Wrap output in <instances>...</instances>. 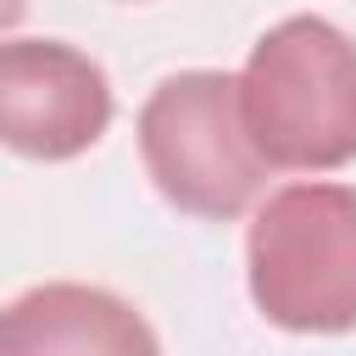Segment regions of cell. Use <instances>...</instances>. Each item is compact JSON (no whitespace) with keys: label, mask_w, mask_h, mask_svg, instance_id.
<instances>
[{"label":"cell","mask_w":356,"mask_h":356,"mask_svg":"<svg viewBox=\"0 0 356 356\" xmlns=\"http://www.w3.org/2000/svg\"><path fill=\"white\" fill-rule=\"evenodd\" d=\"M22 11H28V0H0V28H11Z\"/></svg>","instance_id":"8992f818"},{"label":"cell","mask_w":356,"mask_h":356,"mask_svg":"<svg viewBox=\"0 0 356 356\" xmlns=\"http://www.w3.org/2000/svg\"><path fill=\"white\" fill-rule=\"evenodd\" d=\"M239 117L267 167L328 172L356 161V44L328 17H284L250 44Z\"/></svg>","instance_id":"6da1fadb"},{"label":"cell","mask_w":356,"mask_h":356,"mask_svg":"<svg viewBox=\"0 0 356 356\" xmlns=\"http://www.w3.org/2000/svg\"><path fill=\"white\" fill-rule=\"evenodd\" d=\"M250 300L273 328H356V189L289 184L267 195L245 239Z\"/></svg>","instance_id":"7a4b0ae2"},{"label":"cell","mask_w":356,"mask_h":356,"mask_svg":"<svg viewBox=\"0 0 356 356\" xmlns=\"http://www.w3.org/2000/svg\"><path fill=\"white\" fill-rule=\"evenodd\" d=\"M0 356H161V345L111 289L33 284L0 306Z\"/></svg>","instance_id":"5b68a950"},{"label":"cell","mask_w":356,"mask_h":356,"mask_svg":"<svg viewBox=\"0 0 356 356\" xmlns=\"http://www.w3.org/2000/svg\"><path fill=\"white\" fill-rule=\"evenodd\" d=\"M111 128L100 61L61 39H0V145L28 161H72Z\"/></svg>","instance_id":"277c9868"},{"label":"cell","mask_w":356,"mask_h":356,"mask_svg":"<svg viewBox=\"0 0 356 356\" xmlns=\"http://www.w3.org/2000/svg\"><path fill=\"white\" fill-rule=\"evenodd\" d=\"M139 156L161 200L206 222L239 217L267 178L239 117V78L211 67L172 72L150 89L139 106Z\"/></svg>","instance_id":"3957f363"}]
</instances>
